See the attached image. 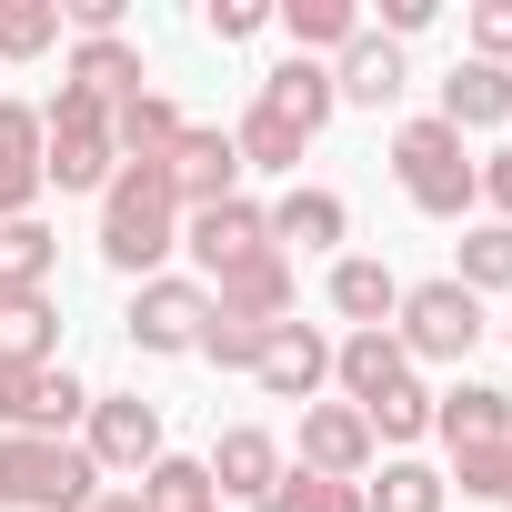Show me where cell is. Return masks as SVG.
Segmentation results:
<instances>
[{
    "mask_svg": "<svg viewBox=\"0 0 512 512\" xmlns=\"http://www.w3.org/2000/svg\"><path fill=\"white\" fill-rule=\"evenodd\" d=\"M432 121H452L462 141H472V131H502V121H512V71H492V61H452Z\"/></svg>",
    "mask_w": 512,
    "mask_h": 512,
    "instance_id": "44dd1931",
    "label": "cell"
},
{
    "mask_svg": "<svg viewBox=\"0 0 512 512\" xmlns=\"http://www.w3.org/2000/svg\"><path fill=\"white\" fill-rule=\"evenodd\" d=\"M452 282H462L472 302L512 292V221H472V231H462V251H452Z\"/></svg>",
    "mask_w": 512,
    "mask_h": 512,
    "instance_id": "83f0119b",
    "label": "cell"
},
{
    "mask_svg": "<svg viewBox=\"0 0 512 512\" xmlns=\"http://www.w3.org/2000/svg\"><path fill=\"white\" fill-rule=\"evenodd\" d=\"M101 472L81 442H31V432H0V512H91Z\"/></svg>",
    "mask_w": 512,
    "mask_h": 512,
    "instance_id": "277c9868",
    "label": "cell"
},
{
    "mask_svg": "<svg viewBox=\"0 0 512 512\" xmlns=\"http://www.w3.org/2000/svg\"><path fill=\"white\" fill-rule=\"evenodd\" d=\"M251 111H272L292 141H322L332 111H342V101H332V61H272L262 81H251Z\"/></svg>",
    "mask_w": 512,
    "mask_h": 512,
    "instance_id": "8fae6325",
    "label": "cell"
},
{
    "mask_svg": "<svg viewBox=\"0 0 512 512\" xmlns=\"http://www.w3.org/2000/svg\"><path fill=\"white\" fill-rule=\"evenodd\" d=\"M392 181H402V201H412L422 221H462V211L482 201V161H472L462 131L432 121V111L392 131Z\"/></svg>",
    "mask_w": 512,
    "mask_h": 512,
    "instance_id": "7a4b0ae2",
    "label": "cell"
},
{
    "mask_svg": "<svg viewBox=\"0 0 512 512\" xmlns=\"http://www.w3.org/2000/svg\"><path fill=\"white\" fill-rule=\"evenodd\" d=\"M81 452H91L101 482H141V472L161 462V402H141V392H91Z\"/></svg>",
    "mask_w": 512,
    "mask_h": 512,
    "instance_id": "8992f818",
    "label": "cell"
},
{
    "mask_svg": "<svg viewBox=\"0 0 512 512\" xmlns=\"http://www.w3.org/2000/svg\"><path fill=\"white\" fill-rule=\"evenodd\" d=\"M262 322H231V312H211V332H201V362H221V372H251V362H262Z\"/></svg>",
    "mask_w": 512,
    "mask_h": 512,
    "instance_id": "d590c367",
    "label": "cell"
},
{
    "mask_svg": "<svg viewBox=\"0 0 512 512\" xmlns=\"http://www.w3.org/2000/svg\"><path fill=\"white\" fill-rule=\"evenodd\" d=\"M272 31V0H211V41L231 51V41H262Z\"/></svg>",
    "mask_w": 512,
    "mask_h": 512,
    "instance_id": "8d00e7d4",
    "label": "cell"
},
{
    "mask_svg": "<svg viewBox=\"0 0 512 512\" xmlns=\"http://www.w3.org/2000/svg\"><path fill=\"white\" fill-rule=\"evenodd\" d=\"M61 272V231L31 211V221H0V292H51Z\"/></svg>",
    "mask_w": 512,
    "mask_h": 512,
    "instance_id": "4316f807",
    "label": "cell"
},
{
    "mask_svg": "<svg viewBox=\"0 0 512 512\" xmlns=\"http://www.w3.org/2000/svg\"><path fill=\"white\" fill-rule=\"evenodd\" d=\"M422 21H432V0H382V21H372V31H382V41H412Z\"/></svg>",
    "mask_w": 512,
    "mask_h": 512,
    "instance_id": "74e56055",
    "label": "cell"
},
{
    "mask_svg": "<svg viewBox=\"0 0 512 512\" xmlns=\"http://www.w3.org/2000/svg\"><path fill=\"white\" fill-rule=\"evenodd\" d=\"M91 512H151V502H141L131 482H101V492H91Z\"/></svg>",
    "mask_w": 512,
    "mask_h": 512,
    "instance_id": "ab89813d",
    "label": "cell"
},
{
    "mask_svg": "<svg viewBox=\"0 0 512 512\" xmlns=\"http://www.w3.org/2000/svg\"><path fill=\"white\" fill-rule=\"evenodd\" d=\"M251 382H262L272 402H322V382H332V342L312 332V322H272V342H262V362H251Z\"/></svg>",
    "mask_w": 512,
    "mask_h": 512,
    "instance_id": "4fadbf2b",
    "label": "cell"
},
{
    "mask_svg": "<svg viewBox=\"0 0 512 512\" xmlns=\"http://www.w3.org/2000/svg\"><path fill=\"white\" fill-rule=\"evenodd\" d=\"M41 191H51L41 181V111L31 101H0V221H31Z\"/></svg>",
    "mask_w": 512,
    "mask_h": 512,
    "instance_id": "d6986e66",
    "label": "cell"
},
{
    "mask_svg": "<svg viewBox=\"0 0 512 512\" xmlns=\"http://www.w3.org/2000/svg\"><path fill=\"white\" fill-rule=\"evenodd\" d=\"M131 352H151V362H181V352H201V332H211V292L201 282H181V272H151L141 292H131Z\"/></svg>",
    "mask_w": 512,
    "mask_h": 512,
    "instance_id": "52a82bcc",
    "label": "cell"
},
{
    "mask_svg": "<svg viewBox=\"0 0 512 512\" xmlns=\"http://www.w3.org/2000/svg\"><path fill=\"white\" fill-rule=\"evenodd\" d=\"M171 191H181V211H211V201H231L241 191V151H231V131H211V121H191L181 141H171Z\"/></svg>",
    "mask_w": 512,
    "mask_h": 512,
    "instance_id": "9a60e30c",
    "label": "cell"
},
{
    "mask_svg": "<svg viewBox=\"0 0 512 512\" xmlns=\"http://www.w3.org/2000/svg\"><path fill=\"white\" fill-rule=\"evenodd\" d=\"M332 382H342V402H352V412H372L382 392H402V382H412V362H402V342H392V332H342V342H332Z\"/></svg>",
    "mask_w": 512,
    "mask_h": 512,
    "instance_id": "ffe728a7",
    "label": "cell"
},
{
    "mask_svg": "<svg viewBox=\"0 0 512 512\" xmlns=\"http://www.w3.org/2000/svg\"><path fill=\"white\" fill-rule=\"evenodd\" d=\"M432 432L452 452H492V442H512V392L502 382H452V392H432Z\"/></svg>",
    "mask_w": 512,
    "mask_h": 512,
    "instance_id": "ac0fdd59",
    "label": "cell"
},
{
    "mask_svg": "<svg viewBox=\"0 0 512 512\" xmlns=\"http://www.w3.org/2000/svg\"><path fill=\"white\" fill-rule=\"evenodd\" d=\"M201 512H221V502H201Z\"/></svg>",
    "mask_w": 512,
    "mask_h": 512,
    "instance_id": "60d3db41",
    "label": "cell"
},
{
    "mask_svg": "<svg viewBox=\"0 0 512 512\" xmlns=\"http://www.w3.org/2000/svg\"><path fill=\"white\" fill-rule=\"evenodd\" d=\"M362 422H372V442H422V432H432V392H422V382H402V392H382Z\"/></svg>",
    "mask_w": 512,
    "mask_h": 512,
    "instance_id": "836d02e7",
    "label": "cell"
},
{
    "mask_svg": "<svg viewBox=\"0 0 512 512\" xmlns=\"http://www.w3.org/2000/svg\"><path fill=\"white\" fill-rule=\"evenodd\" d=\"M61 81L91 91V101H111V111H121L131 91H151V71H141V51H131L121 31H111V41H71V71H61Z\"/></svg>",
    "mask_w": 512,
    "mask_h": 512,
    "instance_id": "d4e9b609",
    "label": "cell"
},
{
    "mask_svg": "<svg viewBox=\"0 0 512 512\" xmlns=\"http://www.w3.org/2000/svg\"><path fill=\"white\" fill-rule=\"evenodd\" d=\"M181 251L201 262V282H221V272H241V262H262L272 251V211L262 201H211V211H181Z\"/></svg>",
    "mask_w": 512,
    "mask_h": 512,
    "instance_id": "9c48e42d",
    "label": "cell"
},
{
    "mask_svg": "<svg viewBox=\"0 0 512 512\" xmlns=\"http://www.w3.org/2000/svg\"><path fill=\"white\" fill-rule=\"evenodd\" d=\"M452 482H462L472 502H502V512H512V442H492V452H452Z\"/></svg>",
    "mask_w": 512,
    "mask_h": 512,
    "instance_id": "e575fe53",
    "label": "cell"
},
{
    "mask_svg": "<svg viewBox=\"0 0 512 512\" xmlns=\"http://www.w3.org/2000/svg\"><path fill=\"white\" fill-rule=\"evenodd\" d=\"M482 201H492V211H502V221H512V141H502V151H492V161H482Z\"/></svg>",
    "mask_w": 512,
    "mask_h": 512,
    "instance_id": "f35d334b",
    "label": "cell"
},
{
    "mask_svg": "<svg viewBox=\"0 0 512 512\" xmlns=\"http://www.w3.org/2000/svg\"><path fill=\"white\" fill-rule=\"evenodd\" d=\"M131 492H141L151 512H201V502H211V462H201V452H161Z\"/></svg>",
    "mask_w": 512,
    "mask_h": 512,
    "instance_id": "f1b7e54d",
    "label": "cell"
},
{
    "mask_svg": "<svg viewBox=\"0 0 512 512\" xmlns=\"http://www.w3.org/2000/svg\"><path fill=\"white\" fill-rule=\"evenodd\" d=\"M412 91V61H402V41H382L372 21H362V41L332 61V101H352V111H392Z\"/></svg>",
    "mask_w": 512,
    "mask_h": 512,
    "instance_id": "2e32d148",
    "label": "cell"
},
{
    "mask_svg": "<svg viewBox=\"0 0 512 512\" xmlns=\"http://www.w3.org/2000/svg\"><path fill=\"white\" fill-rule=\"evenodd\" d=\"M181 131H191V121H181L171 91H131V101L111 111V151H121V161H171Z\"/></svg>",
    "mask_w": 512,
    "mask_h": 512,
    "instance_id": "484cf974",
    "label": "cell"
},
{
    "mask_svg": "<svg viewBox=\"0 0 512 512\" xmlns=\"http://www.w3.org/2000/svg\"><path fill=\"white\" fill-rule=\"evenodd\" d=\"M442 492H452V482L402 452V462H382V482H362V512H442Z\"/></svg>",
    "mask_w": 512,
    "mask_h": 512,
    "instance_id": "f546056e",
    "label": "cell"
},
{
    "mask_svg": "<svg viewBox=\"0 0 512 512\" xmlns=\"http://www.w3.org/2000/svg\"><path fill=\"white\" fill-rule=\"evenodd\" d=\"M272 21H282L292 61H342L362 41V0H272Z\"/></svg>",
    "mask_w": 512,
    "mask_h": 512,
    "instance_id": "7402d4cb",
    "label": "cell"
},
{
    "mask_svg": "<svg viewBox=\"0 0 512 512\" xmlns=\"http://www.w3.org/2000/svg\"><path fill=\"white\" fill-rule=\"evenodd\" d=\"M342 241H352V201H342V191L292 181V191L272 201V251H282V262H292V251H332V262H342Z\"/></svg>",
    "mask_w": 512,
    "mask_h": 512,
    "instance_id": "5bb4252c",
    "label": "cell"
},
{
    "mask_svg": "<svg viewBox=\"0 0 512 512\" xmlns=\"http://www.w3.org/2000/svg\"><path fill=\"white\" fill-rule=\"evenodd\" d=\"M61 362V302L51 292H0V372Z\"/></svg>",
    "mask_w": 512,
    "mask_h": 512,
    "instance_id": "603a6c76",
    "label": "cell"
},
{
    "mask_svg": "<svg viewBox=\"0 0 512 512\" xmlns=\"http://www.w3.org/2000/svg\"><path fill=\"white\" fill-rule=\"evenodd\" d=\"M332 312H342L352 332H392V312H402L392 262H372V251H342V262H332Z\"/></svg>",
    "mask_w": 512,
    "mask_h": 512,
    "instance_id": "cb8c5ba5",
    "label": "cell"
},
{
    "mask_svg": "<svg viewBox=\"0 0 512 512\" xmlns=\"http://www.w3.org/2000/svg\"><path fill=\"white\" fill-rule=\"evenodd\" d=\"M61 41V0H0V61H41Z\"/></svg>",
    "mask_w": 512,
    "mask_h": 512,
    "instance_id": "1f68e13d",
    "label": "cell"
},
{
    "mask_svg": "<svg viewBox=\"0 0 512 512\" xmlns=\"http://www.w3.org/2000/svg\"><path fill=\"white\" fill-rule=\"evenodd\" d=\"M372 462H382V442H372V422H362L352 402H312V412H302V452H292V472L372 482Z\"/></svg>",
    "mask_w": 512,
    "mask_h": 512,
    "instance_id": "30bf717a",
    "label": "cell"
},
{
    "mask_svg": "<svg viewBox=\"0 0 512 512\" xmlns=\"http://www.w3.org/2000/svg\"><path fill=\"white\" fill-rule=\"evenodd\" d=\"M171 251H181V191H171V171L161 161H121L111 191H101V262L131 272V282H151Z\"/></svg>",
    "mask_w": 512,
    "mask_h": 512,
    "instance_id": "6da1fadb",
    "label": "cell"
},
{
    "mask_svg": "<svg viewBox=\"0 0 512 512\" xmlns=\"http://www.w3.org/2000/svg\"><path fill=\"white\" fill-rule=\"evenodd\" d=\"M111 171H121V151H111V101H91V91H51L41 101V181L51 191H111Z\"/></svg>",
    "mask_w": 512,
    "mask_h": 512,
    "instance_id": "3957f363",
    "label": "cell"
},
{
    "mask_svg": "<svg viewBox=\"0 0 512 512\" xmlns=\"http://www.w3.org/2000/svg\"><path fill=\"white\" fill-rule=\"evenodd\" d=\"M91 412V382L71 362L41 372H0V432H31V442H71V422Z\"/></svg>",
    "mask_w": 512,
    "mask_h": 512,
    "instance_id": "ba28073f",
    "label": "cell"
},
{
    "mask_svg": "<svg viewBox=\"0 0 512 512\" xmlns=\"http://www.w3.org/2000/svg\"><path fill=\"white\" fill-rule=\"evenodd\" d=\"M251 512H362V482H322V472H292L282 462V482L251 502Z\"/></svg>",
    "mask_w": 512,
    "mask_h": 512,
    "instance_id": "4dcf8cb0",
    "label": "cell"
},
{
    "mask_svg": "<svg viewBox=\"0 0 512 512\" xmlns=\"http://www.w3.org/2000/svg\"><path fill=\"white\" fill-rule=\"evenodd\" d=\"M201 462H211V502L231 512V502H262V492L282 482V462H292V452H282V432H262V422H231Z\"/></svg>",
    "mask_w": 512,
    "mask_h": 512,
    "instance_id": "7c38bea8",
    "label": "cell"
},
{
    "mask_svg": "<svg viewBox=\"0 0 512 512\" xmlns=\"http://www.w3.org/2000/svg\"><path fill=\"white\" fill-rule=\"evenodd\" d=\"M462 61L512 71V0H472V11H462Z\"/></svg>",
    "mask_w": 512,
    "mask_h": 512,
    "instance_id": "d6a6232c",
    "label": "cell"
},
{
    "mask_svg": "<svg viewBox=\"0 0 512 512\" xmlns=\"http://www.w3.org/2000/svg\"><path fill=\"white\" fill-rule=\"evenodd\" d=\"M211 292V312H231V322H292V302H302V282H292V262L282 251H262V262H241V272H221V282H201Z\"/></svg>",
    "mask_w": 512,
    "mask_h": 512,
    "instance_id": "e0dca14e",
    "label": "cell"
},
{
    "mask_svg": "<svg viewBox=\"0 0 512 512\" xmlns=\"http://www.w3.org/2000/svg\"><path fill=\"white\" fill-rule=\"evenodd\" d=\"M482 332H492V322H482V302H472L452 272H442V282H402V312H392L402 362H462Z\"/></svg>",
    "mask_w": 512,
    "mask_h": 512,
    "instance_id": "5b68a950",
    "label": "cell"
}]
</instances>
